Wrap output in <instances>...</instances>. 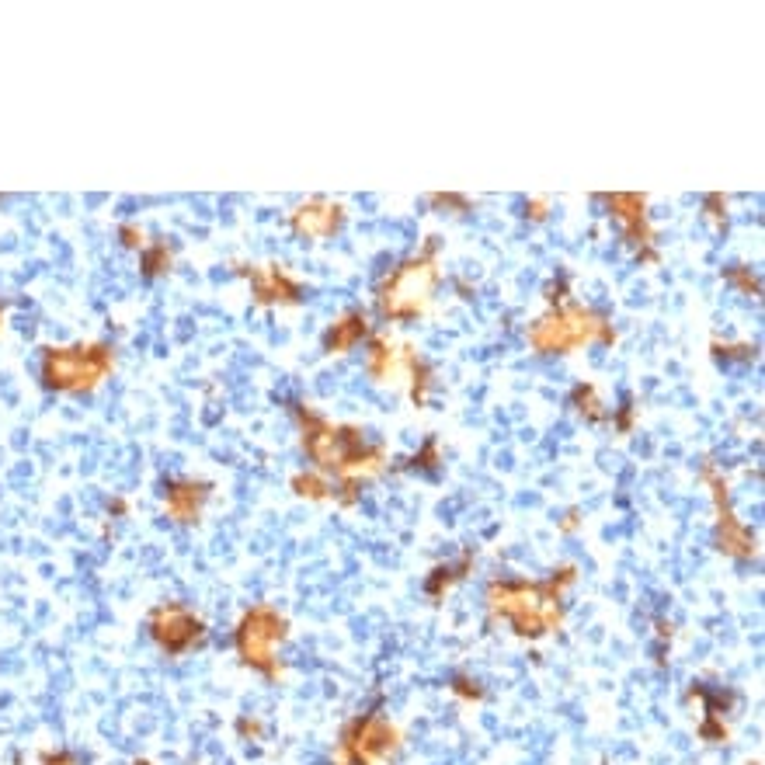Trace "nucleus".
Returning <instances> with one entry per match:
<instances>
[{
    "label": "nucleus",
    "instance_id": "obj_9",
    "mask_svg": "<svg viewBox=\"0 0 765 765\" xmlns=\"http://www.w3.org/2000/svg\"><path fill=\"white\" fill-rule=\"evenodd\" d=\"M206 498H209L206 484H192V480H185V484H171V491H167V512H171L178 522H195L202 512V505H206Z\"/></svg>",
    "mask_w": 765,
    "mask_h": 765
},
{
    "label": "nucleus",
    "instance_id": "obj_2",
    "mask_svg": "<svg viewBox=\"0 0 765 765\" xmlns=\"http://www.w3.org/2000/svg\"><path fill=\"white\" fill-rule=\"evenodd\" d=\"M432 251H435V244H428V254H421V258L400 265L393 275H386V282L380 289V310L386 317H393V320L418 317L421 306L428 303L432 286H435Z\"/></svg>",
    "mask_w": 765,
    "mask_h": 765
},
{
    "label": "nucleus",
    "instance_id": "obj_8",
    "mask_svg": "<svg viewBox=\"0 0 765 765\" xmlns=\"http://www.w3.org/2000/svg\"><path fill=\"white\" fill-rule=\"evenodd\" d=\"M369 334V320H366V313L362 310H348V313H341L338 320H334L331 327H327V334H324V348L327 352H348V348H355L359 345L362 338Z\"/></svg>",
    "mask_w": 765,
    "mask_h": 765
},
{
    "label": "nucleus",
    "instance_id": "obj_3",
    "mask_svg": "<svg viewBox=\"0 0 765 765\" xmlns=\"http://www.w3.org/2000/svg\"><path fill=\"white\" fill-rule=\"evenodd\" d=\"M286 619L279 616L272 606H254L240 619L237 626V651L244 658V665L258 668L265 675L279 672V661H275V651L286 640Z\"/></svg>",
    "mask_w": 765,
    "mask_h": 765
},
{
    "label": "nucleus",
    "instance_id": "obj_1",
    "mask_svg": "<svg viewBox=\"0 0 765 765\" xmlns=\"http://www.w3.org/2000/svg\"><path fill=\"white\" fill-rule=\"evenodd\" d=\"M115 369V348L91 341V345H60L42 352V380L49 390L84 393L105 383Z\"/></svg>",
    "mask_w": 765,
    "mask_h": 765
},
{
    "label": "nucleus",
    "instance_id": "obj_10",
    "mask_svg": "<svg viewBox=\"0 0 765 765\" xmlns=\"http://www.w3.org/2000/svg\"><path fill=\"white\" fill-rule=\"evenodd\" d=\"M143 272L150 275H160V272H171V247L167 244H153L143 251Z\"/></svg>",
    "mask_w": 765,
    "mask_h": 765
},
{
    "label": "nucleus",
    "instance_id": "obj_6",
    "mask_svg": "<svg viewBox=\"0 0 765 765\" xmlns=\"http://www.w3.org/2000/svg\"><path fill=\"white\" fill-rule=\"evenodd\" d=\"M240 272L251 282V293L258 303L272 306V303H296L300 300V282L286 272L282 265H244Z\"/></svg>",
    "mask_w": 765,
    "mask_h": 765
},
{
    "label": "nucleus",
    "instance_id": "obj_5",
    "mask_svg": "<svg viewBox=\"0 0 765 765\" xmlns=\"http://www.w3.org/2000/svg\"><path fill=\"white\" fill-rule=\"evenodd\" d=\"M150 633L167 654H185V651H192V647L202 644L206 626H202V619L195 616L192 609L178 606V602H167V606L153 609Z\"/></svg>",
    "mask_w": 765,
    "mask_h": 765
},
{
    "label": "nucleus",
    "instance_id": "obj_4",
    "mask_svg": "<svg viewBox=\"0 0 765 765\" xmlns=\"http://www.w3.org/2000/svg\"><path fill=\"white\" fill-rule=\"evenodd\" d=\"M592 338H609L606 320L595 317L588 310H578V306H567V310L550 313L546 320H539L533 327V345L543 348V352H567V348L581 345V341Z\"/></svg>",
    "mask_w": 765,
    "mask_h": 765
},
{
    "label": "nucleus",
    "instance_id": "obj_11",
    "mask_svg": "<svg viewBox=\"0 0 765 765\" xmlns=\"http://www.w3.org/2000/svg\"><path fill=\"white\" fill-rule=\"evenodd\" d=\"M122 237H126V244H129V247H143V230L136 233L133 227H122Z\"/></svg>",
    "mask_w": 765,
    "mask_h": 765
},
{
    "label": "nucleus",
    "instance_id": "obj_12",
    "mask_svg": "<svg viewBox=\"0 0 765 765\" xmlns=\"http://www.w3.org/2000/svg\"><path fill=\"white\" fill-rule=\"evenodd\" d=\"M0 324H4V303H0Z\"/></svg>",
    "mask_w": 765,
    "mask_h": 765
},
{
    "label": "nucleus",
    "instance_id": "obj_7",
    "mask_svg": "<svg viewBox=\"0 0 765 765\" xmlns=\"http://www.w3.org/2000/svg\"><path fill=\"white\" fill-rule=\"evenodd\" d=\"M345 223V209L338 202H327V199H310L303 206H296L289 213V227H293L300 237H334Z\"/></svg>",
    "mask_w": 765,
    "mask_h": 765
}]
</instances>
